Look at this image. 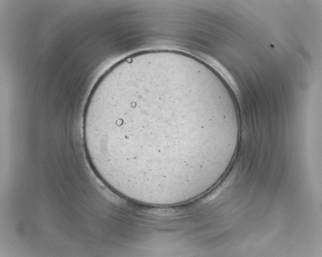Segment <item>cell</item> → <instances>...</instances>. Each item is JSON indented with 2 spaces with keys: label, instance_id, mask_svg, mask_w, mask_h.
<instances>
[{
  "label": "cell",
  "instance_id": "6da1fadb",
  "mask_svg": "<svg viewBox=\"0 0 322 257\" xmlns=\"http://www.w3.org/2000/svg\"><path fill=\"white\" fill-rule=\"evenodd\" d=\"M212 83L166 63L127 72L83 125L97 169L125 196L175 194L202 185L238 142L237 114Z\"/></svg>",
  "mask_w": 322,
  "mask_h": 257
}]
</instances>
